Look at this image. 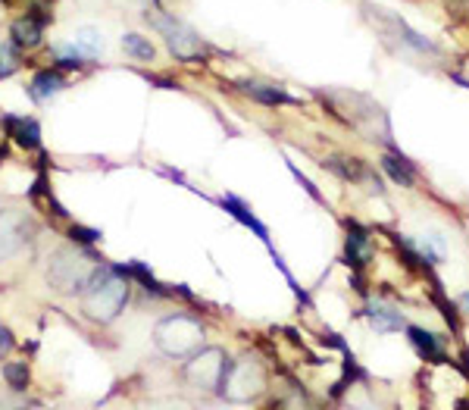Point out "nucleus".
<instances>
[{
    "mask_svg": "<svg viewBox=\"0 0 469 410\" xmlns=\"http://www.w3.org/2000/svg\"><path fill=\"white\" fill-rule=\"evenodd\" d=\"M26 63H28V53L22 47H16L10 38L0 41V82L13 79Z\"/></svg>",
    "mask_w": 469,
    "mask_h": 410,
    "instance_id": "17",
    "label": "nucleus"
},
{
    "mask_svg": "<svg viewBox=\"0 0 469 410\" xmlns=\"http://www.w3.org/2000/svg\"><path fill=\"white\" fill-rule=\"evenodd\" d=\"M13 348H16L13 332H10L7 326H0V358H7V354H10Z\"/></svg>",
    "mask_w": 469,
    "mask_h": 410,
    "instance_id": "24",
    "label": "nucleus"
},
{
    "mask_svg": "<svg viewBox=\"0 0 469 410\" xmlns=\"http://www.w3.org/2000/svg\"><path fill=\"white\" fill-rule=\"evenodd\" d=\"M145 22L151 26L153 35H160L166 44V51H169L172 60L179 63H198L207 57V41L200 38L198 32H194L188 22H182L176 13H169V10L163 7H147L145 10Z\"/></svg>",
    "mask_w": 469,
    "mask_h": 410,
    "instance_id": "2",
    "label": "nucleus"
},
{
    "mask_svg": "<svg viewBox=\"0 0 469 410\" xmlns=\"http://www.w3.org/2000/svg\"><path fill=\"white\" fill-rule=\"evenodd\" d=\"M32 239V223L22 213H0V260L13 257Z\"/></svg>",
    "mask_w": 469,
    "mask_h": 410,
    "instance_id": "6",
    "label": "nucleus"
},
{
    "mask_svg": "<svg viewBox=\"0 0 469 410\" xmlns=\"http://www.w3.org/2000/svg\"><path fill=\"white\" fill-rule=\"evenodd\" d=\"M100 239H104V235H100L98 229H85V225H73V229H69V241L79 248H94Z\"/></svg>",
    "mask_w": 469,
    "mask_h": 410,
    "instance_id": "22",
    "label": "nucleus"
},
{
    "mask_svg": "<svg viewBox=\"0 0 469 410\" xmlns=\"http://www.w3.org/2000/svg\"><path fill=\"white\" fill-rule=\"evenodd\" d=\"M363 13L370 16L372 26L379 28V35H382V38L388 41L395 51H417L419 57H432V60H438V57H442V53H438V47L432 44L429 38H423L419 32H413V28H410L397 13H391V10L370 7V4H363Z\"/></svg>",
    "mask_w": 469,
    "mask_h": 410,
    "instance_id": "5",
    "label": "nucleus"
},
{
    "mask_svg": "<svg viewBox=\"0 0 469 410\" xmlns=\"http://www.w3.org/2000/svg\"><path fill=\"white\" fill-rule=\"evenodd\" d=\"M348 229V245H344V257H348L350 270L360 272L372 260V245H370V229L357 219H344Z\"/></svg>",
    "mask_w": 469,
    "mask_h": 410,
    "instance_id": "7",
    "label": "nucleus"
},
{
    "mask_svg": "<svg viewBox=\"0 0 469 410\" xmlns=\"http://www.w3.org/2000/svg\"><path fill=\"white\" fill-rule=\"evenodd\" d=\"M4 376H7V385L13 391H22L28 385V367L22 364V360H10L7 367H4Z\"/></svg>",
    "mask_w": 469,
    "mask_h": 410,
    "instance_id": "21",
    "label": "nucleus"
},
{
    "mask_svg": "<svg viewBox=\"0 0 469 410\" xmlns=\"http://www.w3.org/2000/svg\"><path fill=\"white\" fill-rule=\"evenodd\" d=\"M288 166H291V172H294V179H298V182H301V185H304V188H307V192H310V194H313V201H319V188H317V185H313V182H310V179H307L304 172H301V170H298V166H294V163H288Z\"/></svg>",
    "mask_w": 469,
    "mask_h": 410,
    "instance_id": "25",
    "label": "nucleus"
},
{
    "mask_svg": "<svg viewBox=\"0 0 469 410\" xmlns=\"http://www.w3.org/2000/svg\"><path fill=\"white\" fill-rule=\"evenodd\" d=\"M407 338H410L413 344H417V351L423 354V358H429V360H444L438 338L432 335V332H426L423 326H407Z\"/></svg>",
    "mask_w": 469,
    "mask_h": 410,
    "instance_id": "20",
    "label": "nucleus"
},
{
    "mask_svg": "<svg viewBox=\"0 0 469 410\" xmlns=\"http://www.w3.org/2000/svg\"><path fill=\"white\" fill-rule=\"evenodd\" d=\"M44 51H47V60H51V67L63 69V73L88 69L94 63V60H88L85 53H82L79 47L73 44V41H53V44H47Z\"/></svg>",
    "mask_w": 469,
    "mask_h": 410,
    "instance_id": "12",
    "label": "nucleus"
},
{
    "mask_svg": "<svg viewBox=\"0 0 469 410\" xmlns=\"http://www.w3.org/2000/svg\"><path fill=\"white\" fill-rule=\"evenodd\" d=\"M129 298H132V288H129V279L122 276L113 264L100 260L94 266L91 279H88L85 291H82V311L88 313V319L94 323H113L126 311Z\"/></svg>",
    "mask_w": 469,
    "mask_h": 410,
    "instance_id": "1",
    "label": "nucleus"
},
{
    "mask_svg": "<svg viewBox=\"0 0 469 410\" xmlns=\"http://www.w3.org/2000/svg\"><path fill=\"white\" fill-rule=\"evenodd\" d=\"M66 75L69 73H63V69H57V67L38 69V73H35L32 79H28V85H26L28 98H32L35 104H47V100L57 98V94H60L63 88L69 85Z\"/></svg>",
    "mask_w": 469,
    "mask_h": 410,
    "instance_id": "8",
    "label": "nucleus"
},
{
    "mask_svg": "<svg viewBox=\"0 0 469 410\" xmlns=\"http://www.w3.org/2000/svg\"><path fill=\"white\" fill-rule=\"evenodd\" d=\"M69 41H73V44L79 47L82 53H85L88 60H98L100 53H104V35H100L94 26H82V28H75V35H73V38H69Z\"/></svg>",
    "mask_w": 469,
    "mask_h": 410,
    "instance_id": "18",
    "label": "nucleus"
},
{
    "mask_svg": "<svg viewBox=\"0 0 469 410\" xmlns=\"http://www.w3.org/2000/svg\"><path fill=\"white\" fill-rule=\"evenodd\" d=\"M157 344L166 358H194L204 344V323L194 319L192 313H172V317L160 319L157 326Z\"/></svg>",
    "mask_w": 469,
    "mask_h": 410,
    "instance_id": "4",
    "label": "nucleus"
},
{
    "mask_svg": "<svg viewBox=\"0 0 469 410\" xmlns=\"http://www.w3.org/2000/svg\"><path fill=\"white\" fill-rule=\"evenodd\" d=\"M238 85V91H245L251 100H257V104L263 106H285V104H298V100L291 98L288 91H282V88L270 85V82H257V79H238L235 82Z\"/></svg>",
    "mask_w": 469,
    "mask_h": 410,
    "instance_id": "13",
    "label": "nucleus"
},
{
    "mask_svg": "<svg viewBox=\"0 0 469 410\" xmlns=\"http://www.w3.org/2000/svg\"><path fill=\"white\" fill-rule=\"evenodd\" d=\"M444 10H448L454 22L469 26V0H444Z\"/></svg>",
    "mask_w": 469,
    "mask_h": 410,
    "instance_id": "23",
    "label": "nucleus"
},
{
    "mask_svg": "<svg viewBox=\"0 0 469 410\" xmlns=\"http://www.w3.org/2000/svg\"><path fill=\"white\" fill-rule=\"evenodd\" d=\"M323 166L329 172H335L338 179H344V182H363L366 176H370V170H366L357 157H348V154H332V157H323Z\"/></svg>",
    "mask_w": 469,
    "mask_h": 410,
    "instance_id": "14",
    "label": "nucleus"
},
{
    "mask_svg": "<svg viewBox=\"0 0 469 410\" xmlns=\"http://www.w3.org/2000/svg\"><path fill=\"white\" fill-rule=\"evenodd\" d=\"M366 313H370V319L376 323L379 332H397L403 326L401 313H397L395 307H385L382 301H370V304H366Z\"/></svg>",
    "mask_w": 469,
    "mask_h": 410,
    "instance_id": "19",
    "label": "nucleus"
},
{
    "mask_svg": "<svg viewBox=\"0 0 469 410\" xmlns=\"http://www.w3.org/2000/svg\"><path fill=\"white\" fill-rule=\"evenodd\" d=\"M457 410H469V401H460L457 404Z\"/></svg>",
    "mask_w": 469,
    "mask_h": 410,
    "instance_id": "26",
    "label": "nucleus"
},
{
    "mask_svg": "<svg viewBox=\"0 0 469 410\" xmlns=\"http://www.w3.org/2000/svg\"><path fill=\"white\" fill-rule=\"evenodd\" d=\"M98 264H100V257L91 248L63 245L51 254V260H47V282L57 291H63V295H82Z\"/></svg>",
    "mask_w": 469,
    "mask_h": 410,
    "instance_id": "3",
    "label": "nucleus"
},
{
    "mask_svg": "<svg viewBox=\"0 0 469 410\" xmlns=\"http://www.w3.org/2000/svg\"><path fill=\"white\" fill-rule=\"evenodd\" d=\"M122 53L135 63H153L157 60V44L141 32H126L122 35Z\"/></svg>",
    "mask_w": 469,
    "mask_h": 410,
    "instance_id": "15",
    "label": "nucleus"
},
{
    "mask_svg": "<svg viewBox=\"0 0 469 410\" xmlns=\"http://www.w3.org/2000/svg\"><path fill=\"white\" fill-rule=\"evenodd\" d=\"M219 207H223L225 213H231V217L238 219V223L245 225V229H251L254 235H257V239L263 241V245H270V251H272L270 229H266V225L260 223L257 217H254V210H251V207L245 204V201L238 198V194H223V198H219Z\"/></svg>",
    "mask_w": 469,
    "mask_h": 410,
    "instance_id": "11",
    "label": "nucleus"
},
{
    "mask_svg": "<svg viewBox=\"0 0 469 410\" xmlns=\"http://www.w3.org/2000/svg\"><path fill=\"white\" fill-rule=\"evenodd\" d=\"M382 170L391 182H397V185H403V188L417 185V170H413V163H410L407 157H401V154H385Z\"/></svg>",
    "mask_w": 469,
    "mask_h": 410,
    "instance_id": "16",
    "label": "nucleus"
},
{
    "mask_svg": "<svg viewBox=\"0 0 469 410\" xmlns=\"http://www.w3.org/2000/svg\"><path fill=\"white\" fill-rule=\"evenodd\" d=\"M0 326H4V323H0Z\"/></svg>",
    "mask_w": 469,
    "mask_h": 410,
    "instance_id": "28",
    "label": "nucleus"
},
{
    "mask_svg": "<svg viewBox=\"0 0 469 410\" xmlns=\"http://www.w3.org/2000/svg\"><path fill=\"white\" fill-rule=\"evenodd\" d=\"M44 38H47V28L41 26V22H35L32 16H26V13L13 16V22H10V41H13L16 47L32 53V51H38V47H44Z\"/></svg>",
    "mask_w": 469,
    "mask_h": 410,
    "instance_id": "9",
    "label": "nucleus"
},
{
    "mask_svg": "<svg viewBox=\"0 0 469 410\" xmlns=\"http://www.w3.org/2000/svg\"><path fill=\"white\" fill-rule=\"evenodd\" d=\"M463 301H466V307H469V295H463Z\"/></svg>",
    "mask_w": 469,
    "mask_h": 410,
    "instance_id": "27",
    "label": "nucleus"
},
{
    "mask_svg": "<svg viewBox=\"0 0 469 410\" xmlns=\"http://www.w3.org/2000/svg\"><path fill=\"white\" fill-rule=\"evenodd\" d=\"M4 132L22 151H41V122L35 116H4Z\"/></svg>",
    "mask_w": 469,
    "mask_h": 410,
    "instance_id": "10",
    "label": "nucleus"
}]
</instances>
